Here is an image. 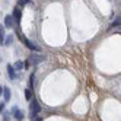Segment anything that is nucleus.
Segmentation results:
<instances>
[{
  "instance_id": "nucleus-1",
  "label": "nucleus",
  "mask_w": 121,
  "mask_h": 121,
  "mask_svg": "<svg viewBox=\"0 0 121 121\" xmlns=\"http://www.w3.org/2000/svg\"><path fill=\"white\" fill-rule=\"evenodd\" d=\"M21 41H22V42H25V44H26V47H28L29 50H32V51H39V47H38L37 44H34V42H32V41H29V39H26V38H25L23 35L21 37Z\"/></svg>"
},
{
  "instance_id": "nucleus-2",
  "label": "nucleus",
  "mask_w": 121,
  "mask_h": 121,
  "mask_svg": "<svg viewBox=\"0 0 121 121\" xmlns=\"http://www.w3.org/2000/svg\"><path fill=\"white\" fill-rule=\"evenodd\" d=\"M44 60H45L44 56H38V54H31V56H29V63H32V64L42 63Z\"/></svg>"
},
{
  "instance_id": "nucleus-3",
  "label": "nucleus",
  "mask_w": 121,
  "mask_h": 121,
  "mask_svg": "<svg viewBox=\"0 0 121 121\" xmlns=\"http://www.w3.org/2000/svg\"><path fill=\"white\" fill-rule=\"evenodd\" d=\"M29 109H31V112H34V114H38V112L41 111V107H39V104H38V101L37 99H31V105H29Z\"/></svg>"
},
{
  "instance_id": "nucleus-4",
  "label": "nucleus",
  "mask_w": 121,
  "mask_h": 121,
  "mask_svg": "<svg viewBox=\"0 0 121 121\" xmlns=\"http://www.w3.org/2000/svg\"><path fill=\"white\" fill-rule=\"evenodd\" d=\"M10 112H12V114L15 115V118H16V121H22V120H23V112H22V111H19V109H18V108H16V107H13Z\"/></svg>"
},
{
  "instance_id": "nucleus-5",
  "label": "nucleus",
  "mask_w": 121,
  "mask_h": 121,
  "mask_svg": "<svg viewBox=\"0 0 121 121\" xmlns=\"http://www.w3.org/2000/svg\"><path fill=\"white\" fill-rule=\"evenodd\" d=\"M13 23H15L13 16H12V15H7L6 18H4V28H12Z\"/></svg>"
},
{
  "instance_id": "nucleus-6",
  "label": "nucleus",
  "mask_w": 121,
  "mask_h": 121,
  "mask_svg": "<svg viewBox=\"0 0 121 121\" xmlns=\"http://www.w3.org/2000/svg\"><path fill=\"white\" fill-rule=\"evenodd\" d=\"M21 16H22V12H21V9L19 7H15L13 9V19L16 21V22H21Z\"/></svg>"
},
{
  "instance_id": "nucleus-7",
  "label": "nucleus",
  "mask_w": 121,
  "mask_h": 121,
  "mask_svg": "<svg viewBox=\"0 0 121 121\" xmlns=\"http://www.w3.org/2000/svg\"><path fill=\"white\" fill-rule=\"evenodd\" d=\"M7 73H9L10 79H16V72H15V67L12 64H7Z\"/></svg>"
},
{
  "instance_id": "nucleus-8",
  "label": "nucleus",
  "mask_w": 121,
  "mask_h": 121,
  "mask_svg": "<svg viewBox=\"0 0 121 121\" xmlns=\"http://www.w3.org/2000/svg\"><path fill=\"white\" fill-rule=\"evenodd\" d=\"M3 96H4V102L10 101V89L9 88H3Z\"/></svg>"
},
{
  "instance_id": "nucleus-9",
  "label": "nucleus",
  "mask_w": 121,
  "mask_h": 121,
  "mask_svg": "<svg viewBox=\"0 0 121 121\" xmlns=\"http://www.w3.org/2000/svg\"><path fill=\"white\" fill-rule=\"evenodd\" d=\"M23 61H16L15 64H13V67H15V70H22V69H23Z\"/></svg>"
},
{
  "instance_id": "nucleus-10",
  "label": "nucleus",
  "mask_w": 121,
  "mask_h": 121,
  "mask_svg": "<svg viewBox=\"0 0 121 121\" xmlns=\"http://www.w3.org/2000/svg\"><path fill=\"white\" fill-rule=\"evenodd\" d=\"M25 98H26L28 101H31L32 99V89H25Z\"/></svg>"
},
{
  "instance_id": "nucleus-11",
  "label": "nucleus",
  "mask_w": 121,
  "mask_h": 121,
  "mask_svg": "<svg viewBox=\"0 0 121 121\" xmlns=\"http://www.w3.org/2000/svg\"><path fill=\"white\" fill-rule=\"evenodd\" d=\"M120 25H121V18H120V16H117V18L114 19V22L111 23V26H120Z\"/></svg>"
},
{
  "instance_id": "nucleus-12",
  "label": "nucleus",
  "mask_w": 121,
  "mask_h": 121,
  "mask_svg": "<svg viewBox=\"0 0 121 121\" xmlns=\"http://www.w3.org/2000/svg\"><path fill=\"white\" fill-rule=\"evenodd\" d=\"M34 80H35V74L31 73V76H29V89H34Z\"/></svg>"
},
{
  "instance_id": "nucleus-13",
  "label": "nucleus",
  "mask_w": 121,
  "mask_h": 121,
  "mask_svg": "<svg viewBox=\"0 0 121 121\" xmlns=\"http://www.w3.org/2000/svg\"><path fill=\"white\" fill-rule=\"evenodd\" d=\"M4 28L3 26H0V42H2V44H3V42H4Z\"/></svg>"
},
{
  "instance_id": "nucleus-14",
  "label": "nucleus",
  "mask_w": 121,
  "mask_h": 121,
  "mask_svg": "<svg viewBox=\"0 0 121 121\" xmlns=\"http://www.w3.org/2000/svg\"><path fill=\"white\" fill-rule=\"evenodd\" d=\"M12 41H13V37H12V35H7V38H6V41H4V44H6V45H10Z\"/></svg>"
},
{
  "instance_id": "nucleus-15",
  "label": "nucleus",
  "mask_w": 121,
  "mask_h": 121,
  "mask_svg": "<svg viewBox=\"0 0 121 121\" xmlns=\"http://www.w3.org/2000/svg\"><path fill=\"white\" fill-rule=\"evenodd\" d=\"M4 105H6L4 102H0V112H3V111H4Z\"/></svg>"
},
{
  "instance_id": "nucleus-16",
  "label": "nucleus",
  "mask_w": 121,
  "mask_h": 121,
  "mask_svg": "<svg viewBox=\"0 0 121 121\" xmlns=\"http://www.w3.org/2000/svg\"><path fill=\"white\" fill-rule=\"evenodd\" d=\"M0 95H3V86H0Z\"/></svg>"
},
{
  "instance_id": "nucleus-17",
  "label": "nucleus",
  "mask_w": 121,
  "mask_h": 121,
  "mask_svg": "<svg viewBox=\"0 0 121 121\" xmlns=\"http://www.w3.org/2000/svg\"><path fill=\"white\" fill-rule=\"evenodd\" d=\"M37 121H42V120H41V118H37Z\"/></svg>"
}]
</instances>
